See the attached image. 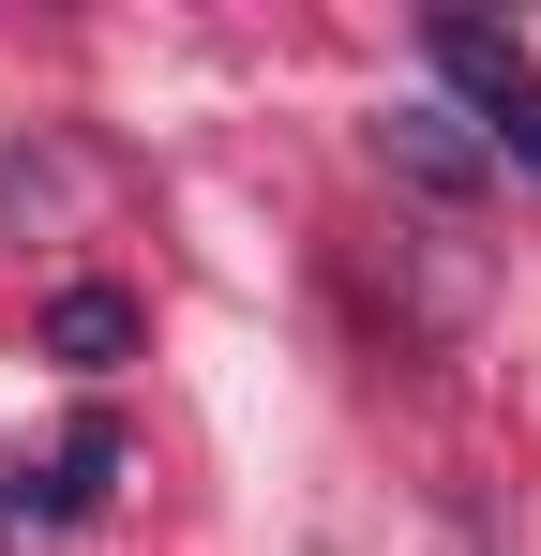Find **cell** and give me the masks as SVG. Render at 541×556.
<instances>
[{
  "mask_svg": "<svg viewBox=\"0 0 541 556\" xmlns=\"http://www.w3.org/2000/svg\"><path fill=\"white\" fill-rule=\"evenodd\" d=\"M422 61H437L451 91H466V121H481V151H512V166H541V61L496 30V15H422Z\"/></svg>",
  "mask_w": 541,
  "mask_h": 556,
  "instance_id": "cell-1",
  "label": "cell"
},
{
  "mask_svg": "<svg viewBox=\"0 0 541 556\" xmlns=\"http://www.w3.org/2000/svg\"><path fill=\"white\" fill-rule=\"evenodd\" d=\"M105 481H121V421H76L61 452L0 466V542H30V527H76V511H105Z\"/></svg>",
  "mask_w": 541,
  "mask_h": 556,
  "instance_id": "cell-2",
  "label": "cell"
},
{
  "mask_svg": "<svg viewBox=\"0 0 541 556\" xmlns=\"http://www.w3.org/2000/svg\"><path fill=\"white\" fill-rule=\"evenodd\" d=\"M136 331H151V316H136L121 286H61V301H46V362H76V376H121Z\"/></svg>",
  "mask_w": 541,
  "mask_h": 556,
  "instance_id": "cell-3",
  "label": "cell"
},
{
  "mask_svg": "<svg viewBox=\"0 0 541 556\" xmlns=\"http://www.w3.org/2000/svg\"><path fill=\"white\" fill-rule=\"evenodd\" d=\"M376 151H391L406 181H437V195H466L481 166H496V151H481V136H451V121H376Z\"/></svg>",
  "mask_w": 541,
  "mask_h": 556,
  "instance_id": "cell-4",
  "label": "cell"
}]
</instances>
